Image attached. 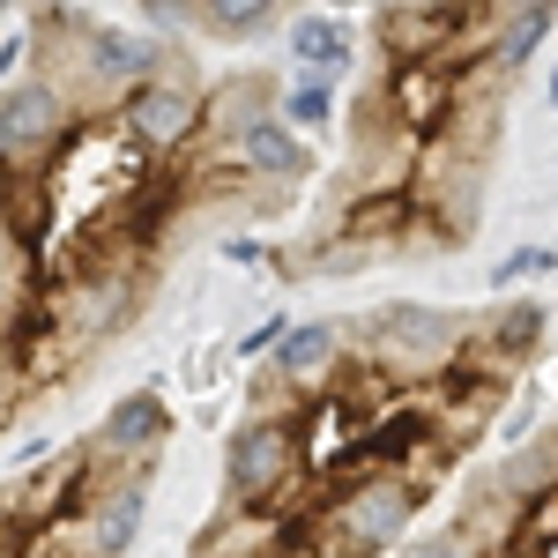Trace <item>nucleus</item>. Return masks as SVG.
<instances>
[{"instance_id": "1", "label": "nucleus", "mask_w": 558, "mask_h": 558, "mask_svg": "<svg viewBox=\"0 0 558 558\" xmlns=\"http://www.w3.org/2000/svg\"><path fill=\"white\" fill-rule=\"evenodd\" d=\"M68 120H75V105H68V89L38 83H8L0 89V179H38L52 157H60V142H68Z\"/></svg>"}, {"instance_id": "2", "label": "nucleus", "mask_w": 558, "mask_h": 558, "mask_svg": "<svg viewBox=\"0 0 558 558\" xmlns=\"http://www.w3.org/2000/svg\"><path fill=\"white\" fill-rule=\"evenodd\" d=\"M373 343H380V365L395 380H432V373L454 365L462 328H454L439 305H387L380 320H373Z\"/></svg>"}, {"instance_id": "3", "label": "nucleus", "mask_w": 558, "mask_h": 558, "mask_svg": "<svg viewBox=\"0 0 558 558\" xmlns=\"http://www.w3.org/2000/svg\"><path fill=\"white\" fill-rule=\"evenodd\" d=\"M120 128H128L142 149L172 157V149H186L194 128H202V97H194V83H179V75H157L149 89L128 97V120H120Z\"/></svg>"}, {"instance_id": "4", "label": "nucleus", "mask_w": 558, "mask_h": 558, "mask_svg": "<svg viewBox=\"0 0 558 558\" xmlns=\"http://www.w3.org/2000/svg\"><path fill=\"white\" fill-rule=\"evenodd\" d=\"M83 75L97 83V105L105 97H134V89H149L165 75V60H157V45L142 38V31H112V23H97L83 31Z\"/></svg>"}, {"instance_id": "5", "label": "nucleus", "mask_w": 558, "mask_h": 558, "mask_svg": "<svg viewBox=\"0 0 558 558\" xmlns=\"http://www.w3.org/2000/svg\"><path fill=\"white\" fill-rule=\"evenodd\" d=\"M410 507H417V492H402L395 476H373V484H357L343 507H336V536H343V558H365V551H387L402 529H410Z\"/></svg>"}, {"instance_id": "6", "label": "nucleus", "mask_w": 558, "mask_h": 558, "mask_svg": "<svg viewBox=\"0 0 558 558\" xmlns=\"http://www.w3.org/2000/svg\"><path fill=\"white\" fill-rule=\"evenodd\" d=\"M165 447V402L157 395H128L112 417H105V432L89 439V454H83V470L97 476H128V470H142L149 454Z\"/></svg>"}, {"instance_id": "7", "label": "nucleus", "mask_w": 558, "mask_h": 558, "mask_svg": "<svg viewBox=\"0 0 558 558\" xmlns=\"http://www.w3.org/2000/svg\"><path fill=\"white\" fill-rule=\"evenodd\" d=\"M142 507H149V484L142 470L105 476V484H83V558H120L142 529Z\"/></svg>"}, {"instance_id": "8", "label": "nucleus", "mask_w": 558, "mask_h": 558, "mask_svg": "<svg viewBox=\"0 0 558 558\" xmlns=\"http://www.w3.org/2000/svg\"><path fill=\"white\" fill-rule=\"evenodd\" d=\"M223 470H231V499H239V507H260V499L291 476V425H276V417L239 425V432H231Z\"/></svg>"}, {"instance_id": "9", "label": "nucleus", "mask_w": 558, "mask_h": 558, "mask_svg": "<svg viewBox=\"0 0 558 558\" xmlns=\"http://www.w3.org/2000/svg\"><path fill=\"white\" fill-rule=\"evenodd\" d=\"M454 23H462L454 8H395V15H380V38L402 68H432L454 45Z\"/></svg>"}, {"instance_id": "10", "label": "nucleus", "mask_w": 558, "mask_h": 558, "mask_svg": "<svg viewBox=\"0 0 558 558\" xmlns=\"http://www.w3.org/2000/svg\"><path fill=\"white\" fill-rule=\"evenodd\" d=\"M268 120V83H254V75H239V83H223L202 105V128H209V142L216 149H239L246 134Z\"/></svg>"}, {"instance_id": "11", "label": "nucleus", "mask_w": 558, "mask_h": 558, "mask_svg": "<svg viewBox=\"0 0 558 558\" xmlns=\"http://www.w3.org/2000/svg\"><path fill=\"white\" fill-rule=\"evenodd\" d=\"M402 89H395V112H402V128H432L439 112H454V68L447 60H432V68H395Z\"/></svg>"}, {"instance_id": "12", "label": "nucleus", "mask_w": 558, "mask_h": 558, "mask_svg": "<svg viewBox=\"0 0 558 558\" xmlns=\"http://www.w3.org/2000/svg\"><path fill=\"white\" fill-rule=\"evenodd\" d=\"M336 357H343V336L320 320V328H299L291 343L276 350V373H283V380H299V387H320L328 373H336Z\"/></svg>"}, {"instance_id": "13", "label": "nucleus", "mask_w": 558, "mask_h": 558, "mask_svg": "<svg viewBox=\"0 0 558 558\" xmlns=\"http://www.w3.org/2000/svg\"><path fill=\"white\" fill-rule=\"evenodd\" d=\"M239 165H254V172H268V179H305V149H299V134L268 112V120L239 142Z\"/></svg>"}, {"instance_id": "14", "label": "nucleus", "mask_w": 558, "mask_h": 558, "mask_svg": "<svg viewBox=\"0 0 558 558\" xmlns=\"http://www.w3.org/2000/svg\"><path fill=\"white\" fill-rule=\"evenodd\" d=\"M291 52H299V60H313V68H305V75H313V83L328 89V75H336V68H343V31H336V23H328V15H305L299 31H291Z\"/></svg>"}, {"instance_id": "15", "label": "nucleus", "mask_w": 558, "mask_h": 558, "mask_svg": "<svg viewBox=\"0 0 558 558\" xmlns=\"http://www.w3.org/2000/svg\"><path fill=\"white\" fill-rule=\"evenodd\" d=\"M544 31H551V8H521V15H507V23H499V52H492V68H521V60L536 52Z\"/></svg>"}, {"instance_id": "16", "label": "nucleus", "mask_w": 558, "mask_h": 558, "mask_svg": "<svg viewBox=\"0 0 558 558\" xmlns=\"http://www.w3.org/2000/svg\"><path fill=\"white\" fill-rule=\"evenodd\" d=\"M194 23H202V31H216V38H254V31H268V15H260L254 0H231V8H202Z\"/></svg>"}, {"instance_id": "17", "label": "nucleus", "mask_w": 558, "mask_h": 558, "mask_svg": "<svg viewBox=\"0 0 558 558\" xmlns=\"http://www.w3.org/2000/svg\"><path fill=\"white\" fill-rule=\"evenodd\" d=\"M410 558H484V551H476V536H470V529H447V536H432V544H417Z\"/></svg>"}, {"instance_id": "18", "label": "nucleus", "mask_w": 558, "mask_h": 558, "mask_svg": "<svg viewBox=\"0 0 558 558\" xmlns=\"http://www.w3.org/2000/svg\"><path fill=\"white\" fill-rule=\"evenodd\" d=\"M291 120H305V128H320V120H328V89H320V83L291 89Z\"/></svg>"}]
</instances>
